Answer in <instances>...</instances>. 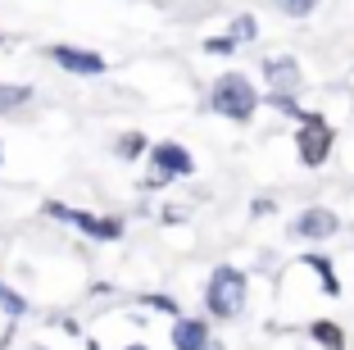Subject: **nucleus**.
Instances as JSON below:
<instances>
[{"label": "nucleus", "instance_id": "nucleus-14", "mask_svg": "<svg viewBox=\"0 0 354 350\" xmlns=\"http://www.w3.org/2000/svg\"><path fill=\"white\" fill-rule=\"evenodd\" d=\"M309 264H313V273L323 278V287H327V291H332V296H336V291H341V287H336V273H332V264H327V259H309Z\"/></svg>", "mask_w": 354, "mask_h": 350}, {"label": "nucleus", "instance_id": "nucleus-17", "mask_svg": "<svg viewBox=\"0 0 354 350\" xmlns=\"http://www.w3.org/2000/svg\"><path fill=\"white\" fill-rule=\"evenodd\" d=\"M150 305H155V309H164V314H173V309H177L168 296H150Z\"/></svg>", "mask_w": 354, "mask_h": 350}, {"label": "nucleus", "instance_id": "nucleus-10", "mask_svg": "<svg viewBox=\"0 0 354 350\" xmlns=\"http://www.w3.org/2000/svg\"><path fill=\"white\" fill-rule=\"evenodd\" d=\"M32 100V87H14V82H0V114H14Z\"/></svg>", "mask_w": 354, "mask_h": 350}, {"label": "nucleus", "instance_id": "nucleus-8", "mask_svg": "<svg viewBox=\"0 0 354 350\" xmlns=\"http://www.w3.org/2000/svg\"><path fill=\"white\" fill-rule=\"evenodd\" d=\"M268 82H272V91H277L281 110H291V91L300 87V69H295V60H268Z\"/></svg>", "mask_w": 354, "mask_h": 350}, {"label": "nucleus", "instance_id": "nucleus-15", "mask_svg": "<svg viewBox=\"0 0 354 350\" xmlns=\"http://www.w3.org/2000/svg\"><path fill=\"white\" fill-rule=\"evenodd\" d=\"M277 5H281L286 14H295V19H304V14H309L313 5H318V0H277Z\"/></svg>", "mask_w": 354, "mask_h": 350}, {"label": "nucleus", "instance_id": "nucleus-7", "mask_svg": "<svg viewBox=\"0 0 354 350\" xmlns=\"http://www.w3.org/2000/svg\"><path fill=\"white\" fill-rule=\"evenodd\" d=\"M300 241H323V237H336V214L332 209H304L291 227Z\"/></svg>", "mask_w": 354, "mask_h": 350}, {"label": "nucleus", "instance_id": "nucleus-2", "mask_svg": "<svg viewBox=\"0 0 354 350\" xmlns=\"http://www.w3.org/2000/svg\"><path fill=\"white\" fill-rule=\"evenodd\" d=\"M209 309L218 314V319H232V314H241L245 309V273H236V268H214V278H209V291H205Z\"/></svg>", "mask_w": 354, "mask_h": 350}, {"label": "nucleus", "instance_id": "nucleus-3", "mask_svg": "<svg viewBox=\"0 0 354 350\" xmlns=\"http://www.w3.org/2000/svg\"><path fill=\"white\" fill-rule=\"evenodd\" d=\"M295 150H300V164L318 168L332 155V128H327V119H318V114H304V128L295 132Z\"/></svg>", "mask_w": 354, "mask_h": 350}, {"label": "nucleus", "instance_id": "nucleus-9", "mask_svg": "<svg viewBox=\"0 0 354 350\" xmlns=\"http://www.w3.org/2000/svg\"><path fill=\"white\" fill-rule=\"evenodd\" d=\"M173 346H177V350H205V346H209V328H205V319H177V328H173Z\"/></svg>", "mask_w": 354, "mask_h": 350}, {"label": "nucleus", "instance_id": "nucleus-13", "mask_svg": "<svg viewBox=\"0 0 354 350\" xmlns=\"http://www.w3.org/2000/svg\"><path fill=\"white\" fill-rule=\"evenodd\" d=\"M254 32H259V28H254V19L245 14V19L232 23V37H227V42H232V46H236V42H254Z\"/></svg>", "mask_w": 354, "mask_h": 350}, {"label": "nucleus", "instance_id": "nucleus-11", "mask_svg": "<svg viewBox=\"0 0 354 350\" xmlns=\"http://www.w3.org/2000/svg\"><path fill=\"white\" fill-rule=\"evenodd\" d=\"M309 332H313V341H323L327 350H345V332L336 328V323H327V319H323V323H313Z\"/></svg>", "mask_w": 354, "mask_h": 350}, {"label": "nucleus", "instance_id": "nucleus-16", "mask_svg": "<svg viewBox=\"0 0 354 350\" xmlns=\"http://www.w3.org/2000/svg\"><path fill=\"white\" fill-rule=\"evenodd\" d=\"M136 150H141V137H123V141H118V155H127V159H132Z\"/></svg>", "mask_w": 354, "mask_h": 350}, {"label": "nucleus", "instance_id": "nucleus-6", "mask_svg": "<svg viewBox=\"0 0 354 350\" xmlns=\"http://www.w3.org/2000/svg\"><path fill=\"white\" fill-rule=\"evenodd\" d=\"M50 55L59 69H68V73H82V78H91V73H104V55H95V51H82V46H50Z\"/></svg>", "mask_w": 354, "mask_h": 350}, {"label": "nucleus", "instance_id": "nucleus-4", "mask_svg": "<svg viewBox=\"0 0 354 350\" xmlns=\"http://www.w3.org/2000/svg\"><path fill=\"white\" fill-rule=\"evenodd\" d=\"M46 214L82 227L86 237H95V241H118V237H123V223H118V218H95V214H86V209H68V205H55V200L46 205Z\"/></svg>", "mask_w": 354, "mask_h": 350}, {"label": "nucleus", "instance_id": "nucleus-18", "mask_svg": "<svg viewBox=\"0 0 354 350\" xmlns=\"http://www.w3.org/2000/svg\"><path fill=\"white\" fill-rule=\"evenodd\" d=\"M127 350H146V346H127Z\"/></svg>", "mask_w": 354, "mask_h": 350}, {"label": "nucleus", "instance_id": "nucleus-1", "mask_svg": "<svg viewBox=\"0 0 354 350\" xmlns=\"http://www.w3.org/2000/svg\"><path fill=\"white\" fill-rule=\"evenodd\" d=\"M214 110L232 123H250V114L259 110V91L250 87V78H241V73H223L218 82H214Z\"/></svg>", "mask_w": 354, "mask_h": 350}, {"label": "nucleus", "instance_id": "nucleus-5", "mask_svg": "<svg viewBox=\"0 0 354 350\" xmlns=\"http://www.w3.org/2000/svg\"><path fill=\"white\" fill-rule=\"evenodd\" d=\"M150 159H155V177L150 182H168V177H187L191 168V155L182 150V146H173V141H159L155 150H150Z\"/></svg>", "mask_w": 354, "mask_h": 350}, {"label": "nucleus", "instance_id": "nucleus-12", "mask_svg": "<svg viewBox=\"0 0 354 350\" xmlns=\"http://www.w3.org/2000/svg\"><path fill=\"white\" fill-rule=\"evenodd\" d=\"M0 305H5V314H10V319H19L23 309H28V300H23L19 291H10L5 282H0Z\"/></svg>", "mask_w": 354, "mask_h": 350}]
</instances>
